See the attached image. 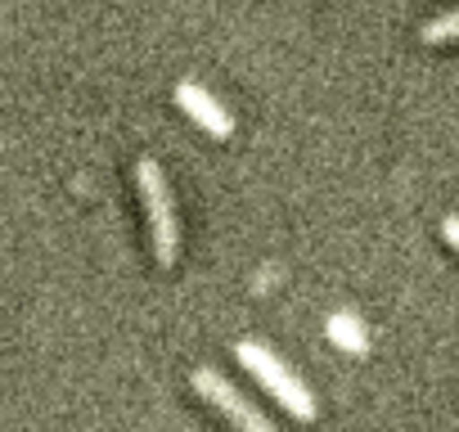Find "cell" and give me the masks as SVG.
Instances as JSON below:
<instances>
[{
    "mask_svg": "<svg viewBox=\"0 0 459 432\" xmlns=\"http://www.w3.org/2000/svg\"><path fill=\"white\" fill-rule=\"evenodd\" d=\"M441 235H446V244L459 253V216H446V221H441Z\"/></svg>",
    "mask_w": 459,
    "mask_h": 432,
    "instance_id": "obj_7",
    "label": "cell"
},
{
    "mask_svg": "<svg viewBox=\"0 0 459 432\" xmlns=\"http://www.w3.org/2000/svg\"><path fill=\"white\" fill-rule=\"evenodd\" d=\"M176 104H180V108H185L207 135H216V140H230V135H235V117H230V113L221 108V99L207 95L203 86L180 82V86H176Z\"/></svg>",
    "mask_w": 459,
    "mask_h": 432,
    "instance_id": "obj_4",
    "label": "cell"
},
{
    "mask_svg": "<svg viewBox=\"0 0 459 432\" xmlns=\"http://www.w3.org/2000/svg\"><path fill=\"white\" fill-rule=\"evenodd\" d=\"M135 185H140V198H144V212H149V235H153V253L162 266L176 262L180 253V230H176V203H171V185L162 176V167L153 158H140L135 162Z\"/></svg>",
    "mask_w": 459,
    "mask_h": 432,
    "instance_id": "obj_2",
    "label": "cell"
},
{
    "mask_svg": "<svg viewBox=\"0 0 459 432\" xmlns=\"http://www.w3.org/2000/svg\"><path fill=\"white\" fill-rule=\"evenodd\" d=\"M189 383H194V392L207 401V405H216L230 423H235V432H275V423L235 387V383H230L221 369H212V365H203V369H194L189 374Z\"/></svg>",
    "mask_w": 459,
    "mask_h": 432,
    "instance_id": "obj_3",
    "label": "cell"
},
{
    "mask_svg": "<svg viewBox=\"0 0 459 432\" xmlns=\"http://www.w3.org/2000/svg\"><path fill=\"white\" fill-rule=\"evenodd\" d=\"M325 333L342 347V351H356V356H365L369 351V338H365V324L356 320V315H347V311H338V315H329V324H325Z\"/></svg>",
    "mask_w": 459,
    "mask_h": 432,
    "instance_id": "obj_5",
    "label": "cell"
},
{
    "mask_svg": "<svg viewBox=\"0 0 459 432\" xmlns=\"http://www.w3.org/2000/svg\"><path fill=\"white\" fill-rule=\"evenodd\" d=\"M423 41H428V46L459 41V10H455V14H441V19H432V23H423Z\"/></svg>",
    "mask_w": 459,
    "mask_h": 432,
    "instance_id": "obj_6",
    "label": "cell"
},
{
    "mask_svg": "<svg viewBox=\"0 0 459 432\" xmlns=\"http://www.w3.org/2000/svg\"><path fill=\"white\" fill-rule=\"evenodd\" d=\"M235 356H239V365H244V369H248V374H253V378H257V383H262V387H266V392H271L293 419H302V423L316 419V396L302 387V378H298L275 351H266L262 342L244 338V342H235Z\"/></svg>",
    "mask_w": 459,
    "mask_h": 432,
    "instance_id": "obj_1",
    "label": "cell"
}]
</instances>
